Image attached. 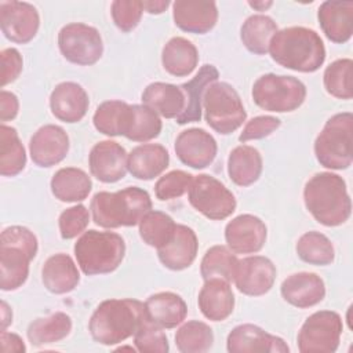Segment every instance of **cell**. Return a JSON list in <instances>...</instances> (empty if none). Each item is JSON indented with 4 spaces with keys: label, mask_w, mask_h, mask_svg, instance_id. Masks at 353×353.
Listing matches in <instances>:
<instances>
[{
    "label": "cell",
    "mask_w": 353,
    "mask_h": 353,
    "mask_svg": "<svg viewBox=\"0 0 353 353\" xmlns=\"http://www.w3.org/2000/svg\"><path fill=\"white\" fill-rule=\"evenodd\" d=\"M319 25L328 40L342 44L353 34V1L328 0L317 11Z\"/></svg>",
    "instance_id": "cell-23"
},
{
    "label": "cell",
    "mask_w": 353,
    "mask_h": 353,
    "mask_svg": "<svg viewBox=\"0 0 353 353\" xmlns=\"http://www.w3.org/2000/svg\"><path fill=\"white\" fill-rule=\"evenodd\" d=\"M280 119L274 116H256L247 121L241 134L239 135V141L248 142L254 139H262L274 132L280 127Z\"/></svg>",
    "instance_id": "cell-48"
},
{
    "label": "cell",
    "mask_w": 353,
    "mask_h": 353,
    "mask_svg": "<svg viewBox=\"0 0 353 353\" xmlns=\"http://www.w3.org/2000/svg\"><path fill=\"white\" fill-rule=\"evenodd\" d=\"M72 331V319L63 312L36 319L28 327L26 335L33 346H43L66 338Z\"/></svg>",
    "instance_id": "cell-36"
},
{
    "label": "cell",
    "mask_w": 353,
    "mask_h": 353,
    "mask_svg": "<svg viewBox=\"0 0 353 353\" xmlns=\"http://www.w3.org/2000/svg\"><path fill=\"white\" fill-rule=\"evenodd\" d=\"M58 47L66 61L81 66L97 63L103 54L99 30L81 22L68 23L59 30Z\"/></svg>",
    "instance_id": "cell-12"
},
{
    "label": "cell",
    "mask_w": 353,
    "mask_h": 353,
    "mask_svg": "<svg viewBox=\"0 0 353 353\" xmlns=\"http://www.w3.org/2000/svg\"><path fill=\"white\" fill-rule=\"evenodd\" d=\"M201 106L207 124L222 135L234 132L247 119L240 95L225 81H214L205 88Z\"/></svg>",
    "instance_id": "cell-8"
},
{
    "label": "cell",
    "mask_w": 353,
    "mask_h": 353,
    "mask_svg": "<svg viewBox=\"0 0 353 353\" xmlns=\"http://www.w3.org/2000/svg\"><path fill=\"white\" fill-rule=\"evenodd\" d=\"M26 165V152L14 127L0 125V174L15 176Z\"/></svg>",
    "instance_id": "cell-37"
},
{
    "label": "cell",
    "mask_w": 353,
    "mask_h": 353,
    "mask_svg": "<svg viewBox=\"0 0 353 353\" xmlns=\"http://www.w3.org/2000/svg\"><path fill=\"white\" fill-rule=\"evenodd\" d=\"M251 95L261 109L285 113L296 110L305 102L306 87L296 77L268 73L255 80Z\"/></svg>",
    "instance_id": "cell-9"
},
{
    "label": "cell",
    "mask_w": 353,
    "mask_h": 353,
    "mask_svg": "<svg viewBox=\"0 0 353 353\" xmlns=\"http://www.w3.org/2000/svg\"><path fill=\"white\" fill-rule=\"evenodd\" d=\"M142 103L165 119H176L185 109L186 99L181 85L154 81L142 92Z\"/></svg>",
    "instance_id": "cell-29"
},
{
    "label": "cell",
    "mask_w": 353,
    "mask_h": 353,
    "mask_svg": "<svg viewBox=\"0 0 353 353\" xmlns=\"http://www.w3.org/2000/svg\"><path fill=\"white\" fill-rule=\"evenodd\" d=\"M219 77V72L214 65H203L199 72L196 73V76L181 84L182 91L185 92V99H186V105L183 112L181 113L179 117H176V123L183 125L188 123H194V121H200L201 119V102H203V94L205 91V88L212 84L214 81H216Z\"/></svg>",
    "instance_id": "cell-30"
},
{
    "label": "cell",
    "mask_w": 353,
    "mask_h": 353,
    "mask_svg": "<svg viewBox=\"0 0 353 353\" xmlns=\"http://www.w3.org/2000/svg\"><path fill=\"white\" fill-rule=\"evenodd\" d=\"M1 87L15 81L23 66L22 57L17 48H4L1 51Z\"/></svg>",
    "instance_id": "cell-49"
},
{
    "label": "cell",
    "mask_w": 353,
    "mask_h": 353,
    "mask_svg": "<svg viewBox=\"0 0 353 353\" xmlns=\"http://www.w3.org/2000/svg\"><path fill=\"white\" fill-rule=\"evenodd\" d=\"M92 182L88 174L76 167L59 168L51 178V192L59 201L77 203L88 197Z\"/></svg>",
    "instance_id": "cell-32"
},
{
    "label": "cell",
    "mask_w": 353,
    "mask_h": 353,
    "mask_svg": "<svg viewBox=\"0 0 353 353\" xmlns=\"http://www.w3.org/2000/svg\"><path fill=\"white\" fill-rule=\"evenodd\" d=\"M272 59L283 68L313 73L325 61V47L320 34L305 26H290L277 30L269 43Z\"/></svg>",
    "instance_id": "cell-1"
},
{
    "label": "cell",
    "mask_w": 353,
    "mask_h": 353,
    "mask_svg": "<svg viewBox=\"0 0 353 353\" xmlns=\"http://www.w3.org/2000/svg\"><path fill=\"white\" fill-rule=\"evenodd\" d=\"M342 331V317L336 312H314L298 332V349L301 353H334L339 346Z\"/></svg>",
    "instance_id": "cell-11"
},
{
    "label": "cell",
    "mask_w": 353,
    "mask_h": 353,
    "mask_svg": "<svg viewBox=\"0 0 353 353\" xmlns=\"http://www.w3.org/2000/svg\"><path fill=\"white\" fill-rule=\"evenodd\" d=\"M276 280V266L262 255L239 259L233 281L237 290L248 296H261L269 292Z\"/></svg>",
    "instance_id": "cell-14"
},
{
    "label": "cell",
    "mask_w": 353,
    "mask_h": 353,
    "mask_svg": "<svg viewBox=\"0 0 353 353\" xmlns=\"http://www.w3.org/2000/svg\"><path fill=\"white\" fill-rule=\"evenodd\" d=\"M263 163L258 149L250 145L236 146L228 159V174L237 186H250L262 174Z\"/></svg>",
    "instance_id": "cell-34"
},
{
    "label": "cell",
    "mask_w": 353,
    "mask_h": 353,
    "mask_svg": "<svg viewBox=\"0 0 353 353\" xmlns=\"http://www.w3.org/2000/svg\"><path fill=\"white\" fill-rule=\"evenodd\" d=\"M1 32L12 43L26 44L37 34L40 17L34 6L26 1H0Z\"/></svg>",
    "instance_id": "cell-13"
},
{
    "label": "cell",
    "mask_w": 353,
    "mask_h": 353,
    "mask_svg": "<svg viewBox=\"0 0 353 353\" xmlns=\"http://www.w3.org/2000/svg\"><path fill=\"white\" fill-rule=\"evenodd\" d=\"M199 250V241L194 230L186 225H176L171 240L157 250L160 262L170 270H183L189 268Z\"/></svg>",
    "instance_id": "cell-24"
},
{
    "label": "cell",
    "mask_w": 353,
    "mask_h": 353,
    "mask_svg": "<svg viewBox=\"0 0 353 353\" xmlns=\"http://www.w3.org/2000/svg\"><path fill=\"white\" fill-rule=\"evenodd\" d=\"M128 154L125 149L110 139L95 143L88 156L90 172L103 183H114L125 176Z\"/></svg>",
    "instance_id": "cell-16"
},
{
    "label": "cell",
    "mask_w": 353,
    "mask_h": 353,
    "mask_svg": "<svg viewBox=\"0 0 353 353\" xmlns=\"http://www.w3.org/2000/svg\"><path fill=\"white\" fill-rule=\"evenodd\" d=\"M175 25L188 33H208L218 21L216 3L211 0H176L172 3Z\"/></svg>",
    "instance_id": "cell-20"
},
{
    "label": "cell",
    "mask_w": 353,
    "mask_h": 353,
    "mask_svg": "<svg viewBox=\"0 0 353 353\" xmlns=\"http://www.w3.org/2000/svg\"><path fill=\"white\" fill-rule=\"evenodd\" d=\"M19 110V102L14 92L1 90L0 91V120L10 121L17 117Z\"/></svg>",
    "instance_id": "cell-50"
},
{
    "label": "cell",
    "mask_w": 353,
    "mask_h": 353,
    "mask_svg": "<svg viewBox=\"0 0 353 353\" xmlns=\"http://www.w3.org/2000/svg\"><path fill=\"white\" fill-rule=\"evenodd\" d=\"M199 309L211 321L226 320L234 309V295L229 281L222 279L205 280L197 298Z\"/></svg>",
    "instance_id": "cell-25"
},
{
    "label": "cell",
    "mask_w": 353,
    "mask_h": 353,
    "mask_svg": "<svg viewBox=\"0 0 353 353\" xmlns=\"http://www.w3.org/2000/svg\"><path fill=\"white\" fill-rule=\"evenodd\" d=\"M69 152V137L66 131L55 124L40 127L30 138L29 153L32 161L39 167H52L61 163Z\"/></svg>",
    "instance_id": "cell-19"
},
{
    "label": "cell",
    "mask_w": 353,
    "mask_h": 353,
    "mask_svg": "<svg viewBox=\"0 0 353 353\" xmlns=\"http://www.w3.org/2000/svg\"><path fill=\"white\" fill-rule=\"evenodd\" d=\"M176 157L188 167L201 170L208 167L218 152L215 138L203 128H188L179 132L174 145Z\"/></svg>",
    "instance_id": "cell-15"
},
{
    "label": "cell",
    "mask_w": 353,
    "mask_h": 353,
    "mask_svg": "<svg viewBox=\"0 0 353 353\" xmlns=\"http://www.w3.org/2000/svg\"><path fill=\"white\" fill-rule=\"evenodd\" d=\"M188 199L194 210L212 221L226 219L237 205L234 194L221 181L208 174L193 176Z\"/></svg>",
    "instance_id": "cell-10"
},
{
    "label": "cell",
    "mask_w": 353,
    "mask_h": 353,
    "mask_svg": "<svg viewBox=\"0 0 353 353\" xmlns=\"http://www.w3.org/2000/svg\"><path fill=\"white\" fill-rule=\"evenodd\" d=\"M134 343L142 353H167L170 350L168 339L161 327L153 324L148 319L134 334Z\"/></svg>",
    "instance_id": "cell-44"
},
{
    "label": "cell",
    "mask_w": 353,
    "mask_h": 353,
    "mask_svg": "<svg viewBox=\"0 0 353 353\" xmlns=\"http://www.w3.org/2000/svg\"><path fill=\"white\" fill-rule=\"evenodd\" d=\"M138 225L139 236L143 243L154 247L156 250L161 248L171 240L176 228V223L168 214L154 210L146 212Z\"/></svg>",
    "instance_id": "cell-40"
},
{
    "label": "cell",
    "mask_w": 353,
    "mask_h": 353,
    "mask_svg": "<svg viewBox=\"0 0 353 353\" xmlns=\"http://www.w3.org/2000/svg\"><path fill=\"white\" fill-rule=\"evenodd\" d=\"M79 268L87 276L114 272L124 259L125 243L114 232L87 230L73 247Z\"/></svg>",
    "instance_id": "cell-6"
},
{
    "label": "cell",
    "mask_w": 353,
    "mask_h": 353,
    "mask_svg": "<svg viewBox=\"0 0 353 353\" xmlns=\"http://www.w3.org/2000/svg\"><path fill=\"white\" fill-rule=\"evenodd\" d=\"M112 19L121 32L135 29L142 18L143 6L138 0H114L110 6Z\"/></svg>",
    "instance_id": "cell-46"
},
{
    "label": "cell",
    "mask_w": 353,
    "mask_h": 353,
    "mask_svg": "<svg viewBox=\"0 0 353 353\" xmlns=\"http://www.w3.org/2000/svg\"><path fill=\"white\" fill-rule=\"evenodd\" d=\"M212 343L211 327L199 320L186 321L175 334V345L182 353H204L212 347Z\"/></svg>",
    "instance_id": "cell-41"
},
{
    "label": "cell",
    "mask_w": 353,
    "mask_h": 353,
    "mask_svg": "<svg viewBox=\"0 0 353 353\" xmlns=\"http://www.w3.org/2000/svg\"><path fill=\"white\" fill-rule=\"evenodd\" d=\"M145 320V303L141 301L106 299L94 310L88 330L95 342L112 346L132 336Z\"/></svg>",
    "instance_id": "cell-2"
},
{
    "label": "cell",
    "mask_w": 353,
    "mask_h": 353,
    "mask_svg": "<svg viewBox=\"0 0 353 353\" xmlns=\"http://www.w3.org/2000/svg\"><path fill=\"white\" fill-rule=\"evenodd\" d=\"M146 319L161 328H175L188 314V306L182 296L171 291L150 295L145 301Z\"/></svg>",
    "instance_id": "cell-28"
},
{
    "label": "cell",
    "mask_w": 353,
    "mask_h": 353,
    "mask_svg": "<svg viewBox=\"0 0 353 353\" xmlns=\"http://www.w3.org/2000/svg\"><path fill=\"white\" fill-rule=\"evenodd\" d=\"M277 23L265 14H254L248 17L240 29V39L244 47L256 55L269 51V43L277 32Z\"/></svg>",
    "instance_id": "cell-35"
},
{
    "label": "cell",
    "mask_w": 353,
    "mask_h": 353,
    "mask_svg": "<svg viewBox=\"0 0 353 353\" xmlns=\"http://www.w3.org/2000/svg\"><path fill=\"white\" fill-rule=\"evenodd\" d=\"M88 106V94L74 81L59 83L50 95L51 113L63 123L80 121L85 116Z\"/></svg>",
    "instance_id": "cell-22"
},
{
    "label": "cell",
    "mask_w": 353,
    "mask_h": 353,
    "mask_svg": "<svg viewBox=\"0 0 353 353\" xmlns=\"http://www.w3.org/2000/svg\"><path fill=\"white\" fill-rule=\"evenodd\" d=\"M352 68L353 61L350 58L336 59L325 68L323 81L330 95L338 99H350L353 97Z\"/></svg>",
    "instance_id": "cell-42"
},
{
    "label": "cell",
    "mask_w": 353,
    "mask_h": 353,
    "mask_svg": "<svg viewBox=\"0 0 353 353\" xmlns=\"http://www.w3.org/2000/svg\"><path fill=\"white\" fill-rule=\"evenodd\" d=\"M268 236L263 221L252 214H241L228 222L225 240L234 254H255L262 250Z\"/></svg>",
    "instance_id": "cell-17"
},
{
    "label": "cell",
    "mask_w": 353,
    "mask_h": 353,
    "mask_svg": "<svg viewBox=\"0 0 353 353\" xmlns=\"http://www.w3.org/2000/svg\"><path fill=\"white\" fill-rule=\"evenodd\" d=\"M303 201L312 216L324 226H339L352 214L346 182L338 174H314L303 188Z\"/></svg>",
    "instance_id": "cell-3"
},
{
    "label": "cell",
    "mask_w": 353,
    "mask_h": 353,
    "mask_svg": "<svg viewBox=\"0 0 353 353\" xmlns=\"http://www.w3.org/2000/svg\"><path fill=\"white\" fill-rule=\"evenodd\" d=\"M281 296L290 305L306 309L316 306L325 296V285L323 279L310 272H299L290 274L280 285Z\"/></svg>",
    "instance_id": "cell-21"
},
{
    "label": "cell",
    "mask_w": 353,
    "mask_h": 353,
    "mask_svg": "<svg viewBox=\"0 0 353 353\" xmlns=\"http://www.w3.org/2000/svg\"><path fill=\"white\" fill-rule=\"evenodd\" d=\"M192 181H193V175L186 171H182V170L170 171L157 179L154 185V194L161 201L181 197L189 190Z\"/></svg>",
    "instance_id": "cell-45"
},
{
    "label": "cell",
    "mask_w": 353,
    "mask_h": 353,
    "mask_svg": "<svg viewBox=\"0 0 353 353\" xmlns=\"http://www.w3.org/2000/svg\"><path fill=\"white\" fill-rule=\"evenodd\" d=\"M12 323V312L6 301H1V331H6V328Z\"/></svg>",
    "instance_id": "cell-53"
},
{
    "label": "cell",
    "mask_w": 353,
    "mask_h": 353,
    "mask_svg": "<svg viewBox=\"0 0 353 353\" xmlns=\"http://www.w3.org/2000/svg\"><path fill=\"white\" fill-rule=\"evenodd\" d=\"M0 342H1L3 353H25L26 352V346L22 338L14 332L1 331Z\"/></svg>",
    "instance_id": "cell-51"
},
{
    "label": "cell",
    "mask_w": 353,
    "mask_h": 353,
    "mask_svg": "<svg viewBox=\"0 0 353 353\" xmlns=\"http://www.w3.org/2000/svg\"><path fill=\"white\" fill-rule=\"evenodd\" d=\"M298 256L316 266H327L335 259V250L331 240L320 232H306L303 233L295 245Z\"/></svg>",
    "instance_id": "cell-39"
},
{
    "label": "cell",
    "mask_w": 353,
    "mask_h": 353,
    "mask_svg": "<svg viewBox=\"0 0 353 353\" xmlns=\"http://www.w3.org/2000/svg\"><path fill=\"white\" fill-rule=\"evenodd\" d=\"M168 164V150L160 143H142L135 146L130 152L127 161L130 174L142 181H150L159 176Z\"/></svg>",
    "instance_id": "cell-26"
},
{
    "label": "cell",
    "mask_w": 353,
    "mask_h": 353,
    "mask_svg": "<svg viewBox=\"0 0 353 353\" xmlns=\"http://www.w3.org/2000/svg\"><path fill=\"white\" fill-rule=\"evenodd\" d=\"M237 256L226 245H212L208 248L200 263V274L205 280L222 279L233 281L237 266Z\"/></svg>",
    "instance_id": "cell-38"
},
{
    "label": "cell",
    "mask_w": 353,
    "mask_h": 353,
    "mask_svg": "<svg viewBox=\"0 0 353 353\" xmlns=\"http://www.w3.org/2000/svg\"><path fill=\"white\" fill-rule=\"evenodd\" d=\"M134 109L123 101H105L102 102L92 117L94 127L108 137H127L132 123Z\"/></svg>",
    "instance_id": "cell-31"
},
{
    "label": "cell",
    "mask_w": 353,
    "mask_h": 353,
    "mask_svg": "<svg viewBox=\"0 0 353 353\" xmlns=\"http://www.w3.org/2000/svg\"><path fill=\"white\" fill-rule=\"evenodd\" d=\"M248 6L256 11H265L273 6V1H248Z\"/></svg>",
    "instance_id": "cell-54"
},
{
    "label": "cell",
    "mask_w": 353,
    "mask_h": 353,
    "mask_svg": "<svg viewBox=\"0 0 353 353\" xmlns=\"http://www.w3.org/2000/svg\"><path fill=\"white\" fill-rule=\"evenodd\" d=\"M134 116L127 139L134 142H148L157 138L161 132V119L160 116L148 108L146 105H132Z\"/></svg>",
    "instance_id": "cell-43"
},
{
    "label": "cell",
    "mask_w": 353,
    "mask_h": 353,
    "mask_svg": "<svg viewBox=\"0 0 353 353\" xmlns=\"http://www.w3.org/2000/svg\"><path fill=\"white\" fill-rule=\"evenodd\" d=\"M90 222V212L85 205L77 204L66 208L61 212L58 225L61 237L65 240H70L81 234Z\"/></svg>",
    "instance_id": "cell-47"
},
{
    "label": "cell",
    "mask_w": 353,
    "mask_h": 353,
    "mask_svg": "<svg viewBox=\"0 0 353 353\" xmlns=\"http://www.w3.org/2000/svg\"><path fill=\"white\" fill-rule=\"evenodd\" d=\"M90 210L95 225L105 229L135 226L152 210V199L145 189L128 186L117 192H98Z\"/></svg>",
    "instance_id": "cell-4"
},
{
    "label": "cell",
    "mask_w": 353,
    "mask_h": 353,
    "mask_svg": "<svg viewBox=\"0 0 353 353\" xmlns=\"http://www.w3.org/2000/svg\"><path fill=\"white\" fill-rule=\"evenodd\" d=\"M143 11L149 14H161L167 10L170 6L168 0H149V1H142Z\"/></svg>",
    "instance_id": "cell-52"
},
{
    "label": "cell",
    "mask_w": 353,
    "mask_h": 353,
    "mask_svg": "<svg viewBox=\"0 0 353 353\" xmlns=\"http://www.w3.org/2000/svg\"><path fill=\"white\" fill-rule=\"evenodd\" d=\"M353 114L342 112L331 116L314 141L317 161L330 170H346L352 165Z\"/></svg>",
    "instance_id": "cell-7"
},
{
    "label": "cell",
    "mask_w": 353,
    "mask_h": 353,
    "mask_svg": "<svg viewBox=\"0 0 353 353\" xmlns=\"http://www.w3.org/2000/svg\"><path fill=\"white\" fill-rule=\"evenodd\" d=\"M39 250L37 239L25 226H10L0 236V288L14 291L29 276V263Z\"/></svg>",
    "instance_id": "cell-5"
},
{
    "label": "cell",
    "mask_w": 353,
    "mask_h": 353,
    "mask_svg": "<svg viewBox=\"0 0 353 353\" xmlns=\"http://www.w3.org/2000/svg\"><path fill=\"white\" fill-rule=\"evenodd\" d=\"M41 281L52 294H68L80 283V272L68 254L51 255L41 268Z\"/></svg>",
    "instance_id": "cell-27"
},
{
    "label": "cell",
    "mask_w": 353,
    "mask_h": 353,
    "mask_svg": "<svg viewBox=\"0 0 353 353\" xmlns=\"http://www.w3.org/2000/svg\"><path fill=\"white\" fill-rule=\"evenodd\" d=\"M161 63L165 72L175 77L189 76L199 63L196 46L181 36L170 39L161 51Z\"/></svg>",
    "instance_id": "cell-33"
},
{
    "label": "cell",
    "mask_w": 353,
    "mask_h": 353,
    "mask_svg": "<svg viewBox=\"0 0 353 353\" xmlns=\"http://www.w3.org/2000/svg\"><path fill=\"white\" fill-rule=\"evenodd\" d=\"M229 353H288L290 347L280 336L272 335L254 324L234 327L226 339Z\"/></svg>",
    "instance_id": "cell-18"
}]
</instances>
